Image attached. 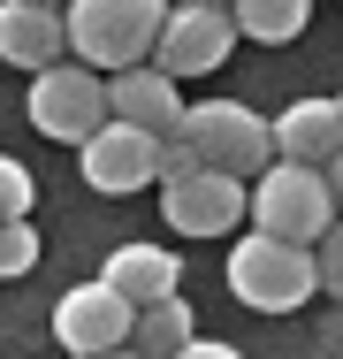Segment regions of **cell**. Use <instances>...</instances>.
Instances as JSON below:
<instances>
[{
    "mask_svg": "<svg viewBox=\"0 0 343 359\" xmlns=\"http://www.w3.org/2000/svg\"><path fill=\"white\" fill-rule=\"evenodd\" d=\"M69 359H137L130 344H115V352H69Z\"/></svg>",
    "mask_w": 343,
    "mask_h": 359,
    "instance_id": "cell-21",
    "label": "cell"
},
{
    "mask_svg": "<svg viewBox=\"0 0 343 359\" xmlns=\"http://www.w3.org/2000/svg\"><path fill=\"white\" fill-rule=\"evenodd\" d=\"M313 276H321V290H328V298H343V215L313 237Z\"/></svg>",
    "mask_w": 343,
    "mask_h": 359,
    "instance_id": "cell-18",
    "label": "cell"
},
{
    "mask_svg": "<svg viewBox=\"0 0 343 359\" xmlns=\"http://www.w3.org/2000/svg\"><path fill=\"white\" fill-rule=\"evenodd\" d=\"M38 229H31V215H15V222H0V283H15V276H31L38 268Z\"/></svg>",
    "mask_w": 343,
    "mask_h": 359,
    "instance_id": "cell-16",
    "label": "cell"
},
{
    "mask_svg": "<svg viewBox=\"0 0 343 359\" xmlns=\"http://www.w3.org/2000/svg\"><path fill=\"white\" fill-rule=\"evenodd\" d=\"M23 115H31V130H38V138L84 145L99 123H107V76L62 54V62L31 69V100H23Z\"/></svg>",
    "mask_w": 343,
    "mask_h": 359,
    "instance_id": "cell-4",
    "label": "cell"
},
{
    "mask_svg": "<svg viewBox=\"0 0 343 359\" xmlns=\"http://www.w3.org/2000/svg\"><path fill=\"white\" fill-rule=\"evenodd\" d=\"M31 199H38V184H31V168H23L15 153H0V222L31 215Z\"/></svg>",
    "mask_w": 343,
    "mask_h": 359,
    "instance_id": "cell-17",
    "label": "cell"
},
{
    "mask_svg": "<svg viewBox=\"0 0 343 359\" xmlns=\"http://www.w3.org/2000/svg\"><path fill=\"white\" fill-rule=\"evenodd\" d=\"M107 115L153 130V138H176V123H183V84L168 69H153V62H130V69L107 76Z\"/></svg>",
    "mask_w": 343,
    "mask_h": 359,
    "instance_id": "cell-10",
    "label": "cell"
},
{
    "mask_svg": "<svg viewBox=\"0 0 343 359\" xmlns=\"http://www.w3.org/2000/svg\"><path fill=\"white\" fill-rule=\"evenodd\" d=\"M191 337H199V321H191L183 298H153V306H137V321H130V352L137 359H176Z\"/></svg>",
    "mask_w": 343,
    "mask_h": 359,
    "instance_id": "cell-14",
    "label": "cell"
},
{
    "mask_svg": "<svg viewBox=\"0 0 343 359\" xmlns=\"http://www.w3.org/2000/svg\"><path fill=\"white\" fill-rule=\"evenodd\" d=\"M267 130H274V153H282V161L328 168V161L343 153V107H336V100H290Z\"/></svg>",
    "mask_w": 343,
    "mask_h": 359,
    "instance_id": "cell-11",
    "label": "cell"
},
{
    "mask_svg": "<svg viewBox=\"0 0 343 359\" xmlns=\"http://www.w3.org/2000/svg\"><path fill=\"white\" fill-rule=\"evenodd\" d=\"M229 298L252 306V313H298L321 276H313V245H290V237H267V229H244L229 245Z\"/></svg>",
    "mask_w": 343,
    "mask_h": 359,
    "instance_id": "cell-2",
    "label": "cell"
},
{
    "mask_svg": "<svg viewBox=\"0 0 343 359\" xmlns=\"http://www.w3.org/2000/svg\"><path fill=\"white\" fill-rule=\"evenodd\" d=\"M321 176H328V191H336V215H343V153L328 161V168H321Z\"/></svg>",
    "mask_w": 343,
    "mask_h": 359,
    "instance_id": "cell-20",
    "label": "cell"
},
{
    "mask_svg": "<svg viewBox=\"0 0 343 359\" xmlns=\"http://www.w3.org/2000/svg\"><path fill=\"white\" fill-rule=\"evenodd\" d=\"M38 8H62V0H38Z\"/></svg>",
    "mask_w": 343,
    "mask_h": 359,
    "instance_id": "cell-22",
    "label": "cell"
},
{
    "mask_svg": "<svg viewBox=\"0 0 343 359\" xmlns=\"http://www.w3.org/2000/svg\"><path fill=\"white\" fill-rule=\"evenodd\" d=\"M237 54V23H229V8H206V0H168V15H160V39H153V69H168L176 84L183 76H214L221 62Z\"/></svg>",
    "mask_w": 343,
    "mask_h": 359,
    "instance_id": "cell-6",
    "label": "cell"
},
{
    "mask_svg": "<svg viewBox=\"0 0 343 359\" xmlns=\"http://www.w3.org/2000/svg\"><path fill=\"white\" fill-rule=\"evenodd\" d=\"M69 39H62V8H38V0H0V62L15 69H46L62 62Z\"/></svg>",
    "mask_w": 343,
    "mask_h": 359,
    "instance_id": "cell-12",
    "label": "cell"
},
{
    "mask_svg": "<svg viewBox=\"0 0 343 359\" xmlns=\"http://www.w3.org/2000/svg\"><path fill=\"white\" fill-rule=\"evenodd\" d=\"M76 161H84V184L99 199H130L145 184H160V138L137 130V123H115V115L76 145Z\"/></svg>",
    "mask_w": 343,
    "mask_h": 359,
    "instance_id": "cell-8",
    "label": "cell"
},
{
    "mask_svg": "<svg viewBox=\"0 0 343 359\" xmlns=\"http://www.w3.org/2000/svg\"><path fill=\"white\" fill-rule=\"evenodd\" d=\"M244 222L267 229V237H290V245H313V237L336 222V191H328L321 168L274 153L260 176H244Z\"/></svg>",
    "mask_w": 343,
    "mask_h": 359,
    "instance_id": "cell-3",
    "label": "cell"
},
{
    "mask_svg": "<svg viewBox=\"0 0 343 359\" xmlns=\"http://www.w3.org/2000/svg\"><path fill=\"white\" fill-rule=\"evenodd\" d=\"M160 215L176 237H229L244 222V176L229 168H183V176H160Z\"/></svg>",
    "mask_w": 343,
    "mask_h": 359,
    "instance_id": "cell-7",
    "label": "cell"
},
{
    "mask_svg": "<svg viewBox=\"0 0 343 359\" xmlns=\"http://www.w3.org/2000/svg\"><path fill=\"white\" fill-rule=\"evenodd\" d=\"M305 15H313V0H229L237 39H252V46H290L305 31Z\"/></svg>",
    "mask_w": 343,
    "mask_h": 359,
    "instance_id": "cell-15",
    "label": "cell"
},
{
    "mask_svg": "<svg viewBox=\"0 0 343 359\" xmlns=\"http://www.w3.org/2000/svg\"><path fill=\"white\" fill-rule=\"evenodd\" d=\"M176 138L191 145L206 168H229V176H260L274 161V130L244 107V100H199V107H183Z\"/></svg>",
    "mask_w": 343,
    "mask_h": 359,
    "instance_id": "cell-5",
    "label": "cell"
},
{
    "mask_svg": "<svg viewBox=\"0 0 343 359\" xmlns=\"http://www.w3.org/2000/svg\"><path fill=\"white\" fill-rule=\"evenodd\" d=\"M130 321L137 306L122 290H107L99 276L92 283H69L54 298V337H62V352H115V344H130Z\"/></svg>",
    "mask_w": 343,
    "mask_h": 359,
    "instance_id": "cell-9",
    "label": "cell"
},
{
    "mask_svg": "<svg viewBox=\"0 0 343 359\" xmlns=\"http://www.w3.org/2000/svg\"><path fill=\"white\" fill-rule=\"evenodd\" d=\"M336 107H343V92H336Z\"/></svg>",
    "mask_w": 343,
    "mask_h": 359,
    "instance_id": "cell-23",
    "label": "cell"
},
{
    "mask_svg": "<svg viewBox=\"0 0 343 359\" xmlns=\"http://www.w3.org/2000/svg\"><path fill=\"white\" fill-rule=\"evenodd\" d=\"M160 15L168 0H62V39H69V62L115 76L153 54L160 39Z\"/></svg>",
    "mask_w": 343,
    "mask_h": 359,
    "instance_id": "cell-1",
    "label": "cell"
},
{
    "mask_svg": "<svg viewBox=\"0 0 343 359\" xmlns=\"http://www.w3.org/2000/svg\"><path fill=\"white\" fill-rule=\"evenodd\" d=\"M99 283L122 290L130 306H153V298H176V290H183V260H176L168 245H115L107 268H99Z\"/></svg>",
    "mask_w": 343,
    "mask_h": 359,
    "instance_id": "cell-13",
    "label": "cell"
},
{
    "mask_svg": "<svg viewBox=\"0 0 343 359\" xmlns=\"http://www.w3.org/2000/svg\"><path fill=\"white\" fill-rule=\"evenodd\" d=\"M176 359H244V352H237V344H221V337H191Z\"/></svg>",
    "mask_w": 343,
    "mask_h": 359,
    "instance_id": "cell-19",
    "label": "cell"
}]
</instances>
